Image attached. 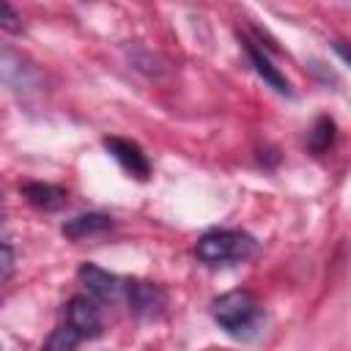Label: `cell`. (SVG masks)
<instances>
[{"label": "cell", "instance_id": "4fadbf2b", "mask_svg": "<svg viewBox=\"0 0 351 351\" xmlns=\"http://www.w3.org/2000/svg\"><path fill=\"white\" fill-rule=\"evenodd\" d=\"M11 269H14V252L8 244L0 241V280H5L11 274Z\"/></svg>", "mask_w": 351, "mask_h": 351}, {"label": "cell", "instance_id": "6da1fadb", "mask_svg": "<svg viewBox=\"0 0 351 351\" xmlns=\"http://www.w3.org/2000/svg\"><path fill=\"white\" fill-rule=\"evenodd\" d=\"M211 318L233 337H250L263 318L258 299L250 291H228L211 302Z\"/></svg>", "mask_w": 351, "mask_h": 351}, {"label": "cell", "instance_id": "9c48e42d", "mask_svg": "<svg viewBox=\"0 0 351 351\" xmlns=\"http://www.w3.org/2000/svg\"><path fill=\"white\" fill-rule=\"evenodd\" d=\"M22 195L36 206V208H44V211H55L66 203V189L55 186V184H25L22 186Z\"/></svg>", "mask_w": 351, "mask_h": 351}, {"label": "cell", "instance_id": "7a4b0ae2", "mask_svg": "<svg viewBox=\"0 0 351 351\" xmlns=\"http://www.w3.org/2000/svg\"><path fill=\"white\" fill-rule=\"evenodd\" d=\"M195 252L203 263L244 261L255 252V239L241 230H208L197 239Z\"/></svg>", "mask_w": 351, "mask_h": 351}, {"label": "cell", "instance_id": "277c9868", "mask_svg": "<svg viewBox=\"0 0 351 351\" xmlns=\"http://www.w3.org/2000/svg\"><path fill=\"white\" fill-rule=\"evenodd\" d=\"M66 324L80 335V337H99L104 324L99 304L90 296H74L66 307Z\"/></svg>", "mask_w": 351, "mask_h": 351}, {"label": "cell", "instance_id": "52a82bcc", "mask_svg": "<svg viewBox=\"0 0 351 351\" xmlns=\"http://www.w3.org/2000/svg\"><path fill=\"white\" fill-rule=\"evenodd\" d=\"M165 296L156 285L151 282H140V280H132L129 282V296H126V304L129 310L140 313V315H154L159 307H162Z\"/></svg>", "mask_w": 351, "mask_h": 351}, {"label": "cell", "instance_id": "3957f363", "mask_svg": "<svg viewBox=\"0 0 351 351\" xmlns=\"http://www.w3.org/2000/svg\"><path fill=\"white\" fill-rule=\"evenodd\" d=\"M80 282L85 285L88 296L93 302H110V304H118V302H126L129 296V282L126 277H118V274H110L93 263H82L80 271H77Z\"/></svg>", "mask_w": 351, "mask_h": 351}, {"label": "cell", "instance_id": "8fae6325", "mask_svg": "<svg viewBox=\"0 0 351 351\" xmlns=\"http://www.w3.org/2000/svg\"><path fill=\"white\" fill-rule=\"evenodd\" d=\"M335 140V121L332 118H318L313 132H310V148L315 154H324Z\"/></svg>", "mask_w": 351, "mask_h": 351}, {"label": "cell", "instance_id": "5bb4252c", "mask_svg": "<svg viewBox=\"0 0 351 351\" xmlns=\"http://www.w3.org/2000/svg\"><path fill=\"white\" fill-rule=\"evenodd\" d=\"M0 197H3V195H0ZM0 206H3V200H0Z\"/></svg>", "mask_w": 351, "mask_h": 351}, {"label": "cell", "instance_id": "ba28073f", "mask_svg": "<svg viewBox=\"0 0 351 351\" xmlns=\"http://www.w3.org/2000/svg\"><path fill=\"white\" fill-rule=\"evenodd\" d=\"M110 228H112V219L107 214H80V217L66 219L60 233L66 239H85V236H99Z\"/></svg>", "mask_w": 351, "mask_h": 351}, {"label": "cell", "instance_id": "7c38bea8", "mask_svg": "<svg viewBox=\"0 0 351 351\" xmlns=\"http://www.w3.org/2000/svg\"><path fill=\"white\" fill-rule=\"evenodd\" d=\"M0 27H5L8 33H19L22 30V19L8 3H0Z\"/></svg>", "mask_w": 351, "mask_h": 351}, {"label": "cell", "instance_id": "30bf717a", "mask_svg": "<svg viewBox=\"0 0 351 351\" xmlns=\"http://www.w3.org/2000/svg\"><path fill=\"white\" fill-rule=\"evenodd\" d=\"M80 340H82V337H80V335L66 324V326L55 329V332L47 337V343L41 346V351H74Z\"/></svg>", "mask_w": 351, "mask_h": 351}, {"label": "cell", "instance_id": "5b68a950", "mask_svg": "<svg viewBox=\"0 0 351 351\" xmlns=\"http://www.w3.org/2000/svg\"><path fill=\"white\" fill-rule=\"evenodd\" d=\"M101 143H104V148L110 151V156H112L129 176H134V178H140V181L148 178L151 162H148V156L143 154V148H140L137 143L123 140V137H104Z\"/></svg>", "mask_w": 351, "mask_h": 351}, {"label": "cell", "instance_id": "8992f818", "mask_svg": "<svg viewBox=\"0 0 351 351\" xmlns=\"http://www.w3.org/2000/svg\"><path fill=\"white\" fill-rule=\"evenodd\" d=\"M244 49H247V55H250V63H252V69L263 77V82H269L277 93H285V96H293V90H291V82L285 80V74L277 69V66H271V60L266 58V52L255 44V41H244Z\"/></svg>", "mask_w": 351, "mask_h": 351}]
</instances>
